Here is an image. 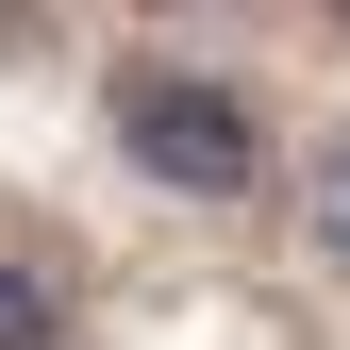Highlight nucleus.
I'll return each instance as SVG.
<instances>
[{
    "label": "nucleus",
    "mask_w": 350,
    "mask_h": 350,
    "mask_svg": "<svg viewBox=\"0 0 350 350\" xmlns=\"http://www.w3.org/2000/svg\"><path fill=\"white\" fill-rule=\"evenodd\" d=\"M0 350H67V267H17L0 250Z\"/></svg>",
    "instance_id": "obj_2"
},
{
    "label": "nucleus",
    "mask_w": 350,
    "mask_h": 350,
    "mask_svg": "<svg viewBox=\"0 0 350 350\" xmlns=\"http://www.w3.org/2000/svg\"><path fill=\"white\" fill-rule=\"evenodd\" d=\"M317 250H334V267H350V150L317 167Z\"/></svg>",
    "instance_id": "obj_3"
},
{
    "label": "nucleus",
    "mask_w": 350,
    "mask_h": 350,
    "mask_svg": "<svg viewBox=\"0 0 350 350\" xmlns=\"http://www.w3.org/2000/svg\"><path fill=\"white\" fill-rule=\"evenodd\" d=\"M100 117H117V150H134L150 184H184V200H250L267 184V117H250L217 67H184V51H134L100 83Z\"/></svg>",
    "instance_id": "obj_1"
}]
</instances>
